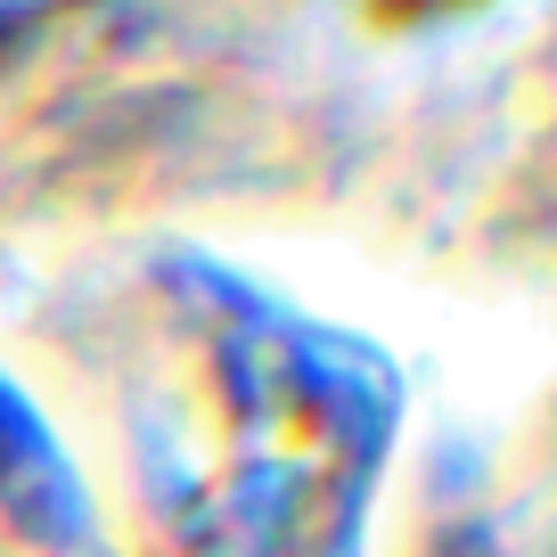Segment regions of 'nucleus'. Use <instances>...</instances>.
<instances>
[{"mask_svg":"<svg viewBox=\"0 0 557 557\" xmlns=\"http://www.w3.org/2000/svg\"><path fill=\"white\" fill-rule=\"evenodd\" d=\"M377 9H394V17H443V9H475V0H377Z\"/></svg>","mask_w":557,"mask_h":557,"instance_id":"f03ea898","label":"nucleus"},{"mask_svg":"<svg viewBox=\"0 0 557 557\" xmlns=\"http://www.w3.org/2000/svg\"><path fill=\"white\" fill-rule=\"evenodd\" d=\"M139 451L189 557H336L385 451V377L336 336L222 304L164 361Z\"/></svg>","mask_w":557,"mask_h":557,"instance_id":"f257e3e1","label":"nucleus"}]
</instances>
